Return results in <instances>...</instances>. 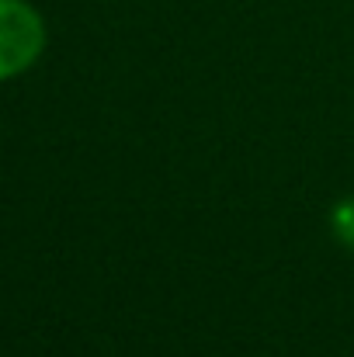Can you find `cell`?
<instances>
[{
	"mask_svg": "<svg viewBox=\"0 0 354 357\" xmlns=\"http://www.w3.org/2000/svg\"><path fill=\"white\" fill-rule=\"evenodd\" d=\"M45 49V21L28 0H0V84L21 77Z\"/></svg>",
	"mask_w": 354,
	"mask_h": 357,
	"instance_id": "6da1fadb",
	"label": "cell"
},
{
	"mask_svg": "<svg viewBox=\"0 0 354 357\" xmlns=\"http://www.w3.org/2000/svg\"><path fill=\"white\" fill-rule=\"evenodd\" d=\"M330 229H334V236H337L341 246L354 250V198H344V202L334 205V212H330Z\"/></svg>",
	"mask_w": 354,
	"mask_h": 357,
	"instance_id": "7a4b0ae2",
	"label": "cell"
}]
</instances>
